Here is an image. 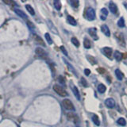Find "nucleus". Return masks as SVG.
I'll use <instances>...</instances> for the list:
<instances>
[{"label": "nucleus", "mask_w": 127, "mask_h": 127, "mask_svg": "<svg viewBox=\"0 0 127 127\" xmlns=\"http://www.w3.org/2000/svg\"><path fill=\"white\" fill-rule=\"evenodd\" d=\"M53 90H54V91L56 93H57L60 96H61V97H65L67 95V91L60 85H57V84L54 85L53 86Z\"/></svg>", "instance_id": "f257e3e1"}, {"label": "nucleus", "mask_w": 127, "mask_h": 127, "mask_svg": "<svg viewBox=\"0 0 127 127\" xmlns=\"http://www.w3.org/2000/svg\"><path fill=\"white\" fill-rule=\"evenodd\" d=\"M86 18L89 21H93L95 18V12L93 8L89 7L87 8V10L86 11Z\"/></svg>", "instance_id": "f03ea898"}, {"label": "nucleus", "mask_w": 127, "mask_h": 127, "mask_svg": "<svg viewBox=\"0 0 127 127\" xmlns=\"http://www.w3.org/2000/svg\"><path fill=\"white\" fill-rule=\"evenodd\" d=\"M35 53H36V54L38 56V57H40L44 59V60H46L48 58V54L46 53V52L42 48H41V47L36 48Z\"/></svg>", "instance_id": "7ed1b4c3"}, {"label": "nucleus", "mask_w": 127, "mask_h": 127, "mask_svg": "<svg viewBox=\"0 0 127 127\" xmlns=\"http://www.w3.org/2000/svg\"><path fill=\"white\" fill-rule=\"evenodd\" d=\"M62 105L66 110H75L73 103L69 99H64L62 101Z\"/></svg>", "instance_id": "20e7f679"}, {"label": "nucleus", "mask_w": 127, "mask_h": 127, "mask_svg": "<svg viewBox=\"0 0 127 127\" xmlns=\"http://www.w3.org/2000/svg\"><path fill=\"white\" fill-rule=\"evenodd\" d=\"M67 119H68L69 121L73 122L75 125H77V124H78V122H79V118H78V117H77L75 114L68 113V114H67Z\"/></svg>", "instance_id": "39448f33"}, {"label": "nucleus", "mask_w": 127, "mask_h": 127, "mask_svg": "<svg viewBox=\"0 0 127 127\" xmlns=\"http://www.w3.org/2000/svg\"><path fill=\"white\" fill-rule=\"evenodd\" d=\"M105 104L106 106L108 107V108H114V107L115 106V101L114 98H109L106 99L105 101Z\"/></svg>", "instance_id": "423d86ee"}, {"label": "nucleus", "mask_w": 127, "mask_h": 127, "mask_svg": "<svg viewBox=\"0 0 127 127\" xmlns=\"http://www.w3.org/2000/svg\"><path fill=\"white\" fill-rule=\"evenodd\" d=\"M70 86H71V90H72L73 94H74V95L75 96V98H76L78 100H79V99H80V95H79V92L78 88L73 84V83H71Z\"/></svg>", "instance_id": "0eeeda50"}, {"label": "nucleus", "mask_w": 127, "mask_h": 127, "mask_svg": "<svg viewBox=\"0 0 127 127\" xmlns=\"http://www.w3.org/2000/svg\"><path fill=\"white\" fill-rule=\"evenodd\" d=\"M88 33L91 35V37L94 40H98V36H97V30L95 28H91L88 30Z\"/></svg>", "instance_id": "6e6552de"}, {"label": "nucleus", "mask_w": 127, "mask_h": 127, "mask_svg": "<svg viewBox=\"0 0 127 127\" xmlns=\"http://www.w3.org/2000/svg\"><path fill=\"white\" fill-rule=\"evenodd\" d=\"M102 52L103 54L106 55L108 58H110L111 57V54H112V49L109 47H105L102 49Z\"/></svg>", "instance_id": "1a4fd4ad"}, {"label": "nucleus", "mask_w": 127, "mask_h": 127, "mask_svg": "<svg viewBox=\"0 0 127 127\" xmlns=\"http://www.w3.org/2000/svg\"><path fill=\"white\" fill-rule=\"evenodd\" d=\"M101 30H102V33L106 36V37H110V30H109L108 26H107L106 25H102L101 26Z\"/></svg>", "instance_id": "9d476101"}, {"label": "nucleus", "mask_w": 127, "mask_h": 127, "mask_svg": "<svg viewBox=\"0 0 127 127\" xmlns=\"http://www.w3.org/2000/svg\"><path fill=\"white\" fill-rule=\"evenodd\" d=\"M33 38H34V40H35V41L37 42L38 45H42V46H45V42H44V41L42 40V38L41 37H39L38 35H36V34H34L33 35Z\"/></svg>", "instance_id": "9b49d317"}, {"label": "nucleus", "mask_w": 127, "mask_h": 127, "mask_svg": "<svg viewBox=\"0 0 127 127\" xmlns=\"http://www.w3.org/2000/svg\"><path fill=\"white\" fill-rule=\"evenodd\" d=\"M109 9H110V11L111 12L112 14H115L118 12V8H117V6L115 5L114 2H110L109 4Z\"/></svg>", "instance_id": "f8f14e48"}, {"label": "nucleus", "mask_w": 127, "mask_h": 127, "mask_svg": "<svg viewBox=\"0 0 127 127\" xmlns=\"http://www.w3.org/2000/svg\"><path fill=\"white\" fill-rule=\"evenodd\" d=\"M14 11H15V13L17 14L19 17H21L22 18H23V19H25V20H27L28 19V17H27V15L24 13V12L22 11V10H18V9H15L14 10Z\"/></svg>", "instance_id": "ddd939ff"}, {"label": "nucleus", "mask_w": 127, "mask_h": 127, "mask_svg": "<svg viewBox=\"0 0 127 127\" xmlns=\"http://www.w3.org/2000/svg\"><path fill=\"white\" fill-rule=\"evenodd\" d=\"M67 22H68L70 25H71V26H75L77 25V22H76V21H75V19L73 17L70 16V15H68L67 17Z\"/></svg>", "instance_id": "4468645a"}, {"label": "nucleus", "mask_w": 127, "mask_h": 127, "mask_svg": "<svg viewBox=\"0 0 127 127\" xmlns=\"http://www.w3.org/2000/svg\"><path fill=\"white\" fill-rule=\"evenodd\" d=\"M64 63L66 64V65L67 66V67L69 68V70L72 72L74 75H77V73H76V71H75V69L74 68V67L72 66V65H71L70 64H69V62H67V61H66L65 59H64Z\"/></svg>", "instance_id": "2eb2a0df"}, {"label": "nucleus", "mask_w": 127, "mask_h": 127, "mask_svg": "<svg viewBox=\"0 0 127 127\" xmlns=\"http://www.w3.org/2000/svg\"><path fill=\"white\" fill-rule=\"evenodd\" d=\"M83 46H84L85 49H90L91 47V41L87 37H85L84 40H83Z\"/></svg>", "instance_id": "dca6fc26"}, {"label": "nucleus", "mask_w": 127, "mask_h": 127, "mask_svg": "<svg viewBox=\"0 0 127 127\" xmlns=\"http://www.w3.org/2000/svg\"><path fill=\"white\" fill-rule=\"evenodd\" d=\"M115 75H116V77H117V79H118V80H122L124 75H123V73L120 70H119V69L115 70Z\"/></svg>", "instance_id": "f3484780"}, {"label": "nucleus", "mask_w": 127, "mask_h": 127, "mask_svg": "<svg viewBox=\"0 0 127 127\" xmlns=\"http://www.w3.org/2000/svg\"><path fill=\"white\" fill-rule=\"evenodd\" d=\"M87 61H88L92 65L96 64H97V61L95 60V58L94 57H92V56L87 55Z\"/></svg>", "instance_id": "a211bd4d"}, {"label": "nucleus", "mask_w": 127, "mask_h": 127, "mask_svg": "<svg viewBox=\"0 0 127 127\" xmlns=\"http://www.w3.org/2000/svg\"><path fill=\"white\" fill-rule=\"evenodd\" d=\"M114 58L118 61H121L122 59V54L119 51H115L114 52Z\"/></svg>", "instance_id": "6ab92c4d"}, {"label": "nucleus", "mask_w": 127, "mask_h": 127, "mask_svg": "<svg viewBox=\"0 0 127 127\" xmlns=\"http://www.w3.org/2000/svg\"><path fill=\"white\" fill-rule=\"evenodd\" d=\"M106 90V87L105 85H103V84H99L98 86V92H100V93H104L105 91Z\"/></svg>", "instance_id": "aec40b11"}, {"label": "nucleus", "mask_w": 127, "mask_h": 127, "mask_svg": "<svg viewBox=\"0 0 127 127\" xmlns=\"http://www.w3.org/2000/svg\"><path fill=\"white\" fill-rule=\"evenodd\" d=\"M26 8L27 11L29 12V13H30L31 15H34V14H35V11H34V10H33V8L30 5H26Z\"/></svg>", "instance_id": "412c9836"}, {"label": "nucleus", "mask_w": 127, "mask_h": 127, "mask_svg": "<svg viewBox=\"0 0 127 127\" xmlns=\"http://www.w3.org/2000/svg\"><path fill=\"white\" fill-rule=\"evenodd\" d=\"M92 121L96 126H98L99 125H100V121H99V118H98V117L97 116V115H93V116H92Z\"/></svg>", "instance_id": "4be33fe9"}, {"label": "nucleus", "mask_w": 127, "mask_h": 127, "mask_svg": "<svg viewBox=\"0 0 127 127\" xmlns=\"http://www.w3.org/2000/svg\"><path fill=\"white\" fill-rule=\"evenodd\" d=\"M70 4H71L72 7H74V8H78L79 7V2L78 1V0H70Z\"/></svg>", "instance_id": "5701e85b"}, {"label": "nucleus", "mask_w": 127, "mask_h": 127, "mask_svg": "<svg viewBox=\"0 0 127 127\" xmlns=\"http://www.w3.org/2000/svg\"><path fill=\"white\" fill-rule=\"evenodd\" d=\"M125 20L123 18H121L120 19L118 20V27H120V28H124L125 27Z\"/></svg>", "instance_id": "b1692460"}, {"label": "nucleus", "mask_w": 127, "mask_h": 127, "mask_svg": "<svg viewBox=\"0 0 127 127\" xmlns=\"http://www.w3.org/2000/svg\"><path fill=\"white\" fill-rule=\"evenodd\" d=\"M118 124L120 125V126H125L126 125V119L123 118H118V120L117 121Z\"/></svg>", "instance_id": "393cba45"}, {"label": "nucleus", "mask_w": 127, "mask_h": 127, "mask_svg": "<svg viewBox=\"0 0 127 127\" xmlns=\"http://www.w3.org/2000/svg\"><path fill=\"white\" fill-rule=\"evenodd\" d=\"M54 6L57 10H60L61 9V2L58 0H56V1H54Z\"/></svg>", "instance_id": "a878e982"}, {"label": "nucleus", "mask_w": 127, "mask_h": 127, "mask_svg": "<svg viewBox=\"0 0 127 127\" xmlns=\"http://www.w3.org/2000/svg\"><path fill=\"white\" fill-rule=\"evenodd\" d=\"M71 43H72L75 47H79V42L78 41V39H76L75 37H72V38H71Z\"/></svg>", "instance_id": "bb28decb"}, {"label": "nucleus", "mask_w": 127, "mask_h": 127, "mask_svg": "<svg viewBox=\"0 0 127 127\" xmlns=\"http://www.w3.org/2000/svg\"><path fill=\"white\" fill-rule=\"evenodd\" d=\"M45 39H46L47 42L49 43V45H52V44H53V41H52V38H51L50 35H49V33H45Z\"/></svg>", "instance_id": "cd10ccee"}, {"label": "nucleus", "mask_w": 127, "mask_h": 127, "mask_svg": "<svg viewBox=\"0 0 127 127\" xmlns=\"http://www.w3.org/2000/svg\"><path fill=\"white\" fill-rule=\"evenodd\" d=\"M58 81L59 83H61V84L62 85H65V79H64V77L62 76V75H60L59 78H58Z\"/></svg>", "instance_id": "c85d7f7f"}, {"label": "nucleus", "mask_w": 127, "mask_h": 127, "mask_svg": "<svg viewBox=\"0 0 127 127\" xmlns=\"http://www.w3.org/2000/svg\"><path fill=\"white\" fill-rule=\"evenodd\" d=\"M101 13H102V14L104 15V18H106V16L108 15V10H107L106 8H102V9L101 10Z\"/></svg>", "instance_id": "c756f323"}, {"label": "nucleus", "mask_w": 127, "mask_h": 127, "mask_svg": "<svg viewBox=\"0 0 127 127\" xmlns=\"http://www.w3.org/2000/svg\"><path fill=\"white\" fill-rule=\"evenodd\" d=\"M81 83H82V85L84 86V87H88V83H87V81L84 78H81Z\"/></svg>", "instance_id": "7c9ffc66"}, {"label": "nucleus", "mask_w": 127, "mask_h": 127, "mask_svg": "<svg viewBox=\"0 0 127 127\" xmlns=\"http://www.w3.org/2000/svg\"><path fill=\"white\" fill-rule=\"evenodd\" d=\"M27 25H28V26H29V28H30V29H34V25H33V23H32L31 22H30V21H28V20H27Z\"/></svg>", "instance_id": "2f4dec72"}, {"label": "nucleus", "mask_w": 127, "mask_h": 127, "mask_svg": "<svg viewBox=\"0 0 127 127\" xmlns=\"http://www.w3.org/2000/svg\"><path fill=\"white\" fill-rule=\"evenodd\" d=\"M61 49L62 50V53H63L64 54L65 56H67V53L66 49H64V46H61Z\"/></svg>", "instance_id": "473e14b6"}, {"label": "nucleus", "mask_w": 127, "mask_h": 127, "mask_svg": "<svg viewBox=\"0 0 127 127\" xmlns=\"http://www.w3.org/2000/svg\"><path fill=\"white\" fill-rule=\"evenodd\" d=\"M84 73H85L86 75H89L91 74V70H89L88 68H86L84 70Z\"/></svg>", "instance_id": "72a5a7b5"}, {"label": "nucleus", "mask_w": 127, "mask_h": 127, "mask_svg": "<svg viewBox=\"0 0 127 127\" xmlns=\"http://www.w3.org/2000/svg\"><path fill=\"white\" fill-rule=\"evenodd\" d=\"M4 2L6 3V4H12V5H14V2H13V1H4Z\"/></svg>", "instance_id": "f704fd0d"}]
</instances>
